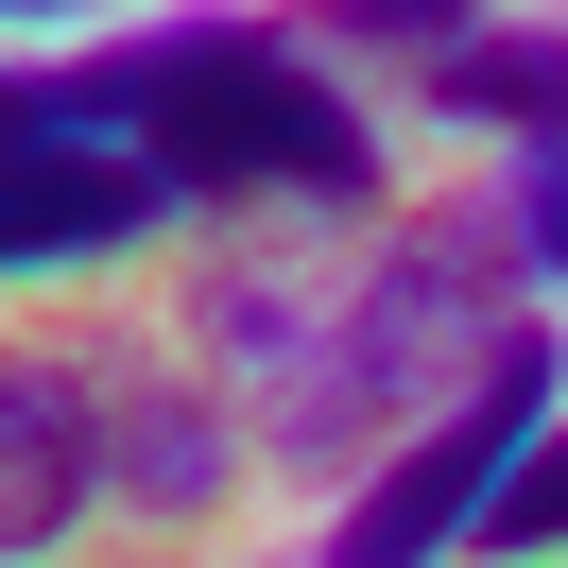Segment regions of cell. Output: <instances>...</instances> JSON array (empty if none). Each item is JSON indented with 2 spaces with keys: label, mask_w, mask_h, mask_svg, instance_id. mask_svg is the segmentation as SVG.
<instances>
[{
  "label": "cell",
  "mask_w": 568,
  "mask_h": 568,
  "mask_svg": "<svg viewBox=\"0 0 568 568\" xmlns=\"http://www.w3.org/2000/svg\"><path fill=\"white\" fill-rule=\"evenodd\" d=\"M224 396H190V379H139V396H104V483L121 499H155V517H207L224 499Z\"/></svg>",
  "instance_id": "6"
},
{
  "label": "cell",
  "mask_w": 568,
  "mask_h": 568,
  "mask_svg": "<svg viewBox=\"0 0 568 568\" xmlns=\"http://www.w3.org/2000/svg\"><path fill=\"white\" fill-rule=\"evenodd\" d=\"M551 396H568V345H551V311H534L517 345H499V379H483V396H448L414 448H379V465L345 483V517H327V551H311V568H448L465 534H483V499L534 465Z\"/></svg>",
  "instance_id": "3"
},
{
  "label": "cell",
  "mask_w": 568,
  "mask_h": 568,
  "mask_svg": "<svg viewBox=\"0 0 568 568\" xmlns=\"http://www.w3.org/2000/svg\"><path fill=\"white\" fill-rule=\"evenodd\" d=\"M465 551H568V430H534V465L483 499V534Z\"/></svg>",
  "instance_id": "9"
},
{
  "label": "cell",
  "mask_w": 568,
  "mask_h": 568,
  "mask_svg": "<svg viewBox=\"0 0 568 568\" xmlns=\"http://www.w3.org/2000/svg\"><path fill=\"white\" fill-rule=\"evenodd\" d=\"M52 87L70 121H104L121 155L173 173V207H379V121L327 87V52L293 18H155L121 52H70V70H18Z\"/></svg>",
  "instance_id": "1"
},
{
  "label": "cell",
  "mask_w": 568,
  "mask_h": 568,
  "mask_svg": "<svg viewBox=\"0 0 568 568\" xmlns=\"http://www.w3.org/2000/svg\"><path fill=\"white\" fill-rule=\"evenodd\" d=\"M293 36H311V52H414V70H430V52L483 36V0H293Z\"/></svg>",
  "instance_id": "8"
},
{
  "label": "cell",
  "mask_w": 568,
  "mask_h": 568,
  "mask_svg": "<svg viewBox=\"0 0 568 568\" xmlns=\"http://www.w3.org/2000/svg\"><path fill=\"white\" fill-rule=\"evenodd\" d=\"M18 18H70V0H18Z\"/></svg>",
  "instance_id": "11"
},
{
  "label": "cell",
  "mask_w": 568,
  "mask_h": 568,
  "mask_svg": "<svg viewBox=\"0 0 568 568\" xmlns=\"http://www.w3.org/2000/svg\"><path fill=\"white\" fill-rule=\"evenodd\" d=\"M0 139H18V155H0V258H18V276H52V258H121L139 224H173V173L121 155L104 121H70L52 87H18Z\"/></svg>",
  "instance_id": "4"
},
{
  "label": "cell",
  "mask_w": 568,
  "mask_h": 568,
  "mask_svg": "<svg viewBox=\"0 0 568 568\" xmlns=\"http://www.w3.org/2000/svg\"><path fill=\"white\" fill-rule=\"evenodd\" d=\"M499 207H517L534 276H568V121H551V139H517V173H499Z\"/></svg>",
  "instance_id": "10"
},
{
  "label": "cell",
  "mask_w": 568,
  "mask_h": 568,
  "mask_svg": "<svg viewBox=\"0 0 568 568\" xmlns=\"http://www.w3.org/2000/svg\"><path fill=\"white\" fill-rule=\"evenodd\" d=\"M87 483H104V379L18 362V379H0V551H52Z\"/></svg>",
  "instance_id": "5"
},
{
  "label": "cell",
  "mask_w": 568,
  "mask_h": 568,
  "mask_svg": "<svg viewBox=\"0 0 568 568\" xmlns=\"http://www.w3.org/2000/svg\"><path fill=\"white\" fill-rule=\"evenodd\" d=\"M517 276H534V242H517V207H414L379 258H362V293L293 345V379H276V448L311 465V483H362L379 448H414L448 396H483L499 379V345H517Z\"/></svg>",
  "instance_id": "2"
},
{
  "label": "cell",
  "mask_w": 568,
  "mask_h": 568,
  "mask_svg": "<svg viewBox=\"0 0 568 568\" xmlns=\"http://www.w3.org/2000/svg\"><path fill=\"white\" fill-rule=\"evenodd\" d=\"M414 104L430 121H499V139H551V121H568V36H499V18H483L465 52L414 70Z\"/></svg>",
  "instance_id": "7"
}]
</instances>
